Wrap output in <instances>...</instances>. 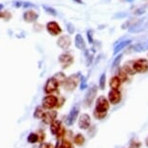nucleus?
<instances>
[{"label": "nucleus", "mask_w": 148, "mask_h": 148, "mask_svg": "<svg viewBox=\"0 0 148 148\" xmlns=\"http://www.w3.org/2000/svg\"><path fill=\"white\" fill-rule=\"evenodd\" d=\"M37 135H38V141L43 142V140L45 139V133L43 131H39L37 133Z\"/></svg>", "instance_id": "nucleus-38"}, {"label": "nucleus", "mask_w": 148, "mask_h": 148, "mask_svg": "<svg viewBox=\"0 0 148 148\" xmlns=\"http://www.w3.org/2000/svg\"><path fill=\"white\" fill-rule=\"evenodd\" d=\"M95 110L101 111H108L110 110V102H108V100L105 96H100L97 99Z\"/></svg>", "instance_id": "nucleus-11"}, {"label": "nucleus", "mask_w": 148, "mask_h": 148, "mask_svg": "<svg viewBox=\"0 0 148 148\" xmlns=\"http://www.w3.org/2000/svg\"><path fill=\"white\" fill-rule=\"evenodd\" d=\"M62 148H74V146L70 142V140H64L62 142Z\"/></svg>", "instance_id": "nucleus-37"}, {"label": "nucleus", "mask_w": 148, "mask_h": 148, "mask_svg": "<svg viewBox=\"0 0 148 148\" xmlns=\"http://www.w3.org/2000/svg\"><path fill=\"white\" fill-rule=\"evenodd\" d=\"M3 8H4V5L3 4H1L0 3V12H1L2 10H3Z\"/></svg>", "instance_id": "nucleus-45"}, {"label": "nucleus", "mask_w": 148, "mask_h": 148, "mask_svg": "<svg viewBox=\"0 0 148 148\" xmlns=\"http://www.w3.org/2000/svg\"><path fill=\"white\" fill-rule=\"evenodd\" d=\"M108 114V111H101V110H94L93 111V115L96 119H104Z\"/></svg>", "instance_id": "nucleus-25"}, {"label": "nucleus", "mask_w": 148, "mask_h": 148, "mask_svg": "<svg viewBox=\"0 0 148 148\" xmlns=\"http://www.w3.org/2000/svg\"><path fill=\"white\" fill-rule=\"evenodd\" d=\"M123 1H126V2H129V3H133L135 0H123Z\"/></svg>", "instance_id": "nucleus-46"}, {"label": "nucleus", "mask_w": 148, "mask_h": 148, "mask_svg": "<svg viewBox=\"0 0 148 148\" xmlns=\"http://www.w3.org/2000/svg\"><path fill=\"white\" fill-rule=\"evenodd\" d=\"M131 49H133L135 52H142V51H147L148 49V41L140 42V43L133 45V46L131 47Z\"/></svg>", "instance_id": "nucleus-18"}, {"label": "nucleus", "mask_w": 148, "mask_h": 148, "mask_svg": "<svg viewBox=\"0 0 148 148\" xmlns=\"http://www.w3.org/2000/svg\"><path fill=\"white\" fill-rule=\"evenodd\" d=\"M86 35H87V40L89 42V44H93L94 43V39H93V30L89 29L86 32Z\"/></svg>", "instance_id": "nucleus-33"}, {"label": "nucleus", "mask_w": 148, "mask_h": 148, "mask_svg": "<svg viewBox=\"0 0 148 148\" xmlns=\"http://www.w3.org/2000/svg\"><path fill=\"white\" fill-rule=\"evenodd\" d=\"M140 142L136 140V139H133L131 140V143H130V148H139L140 147Z\"/></svg>", "instance_id": "nucleus-36"}, {"label": "nucleus", "mask_w": 148, "mask_h": 148, "mask_svg": "<svg viewBox=\"0 0 148 148\" xmlns=\"http://www.w3.org/2000/svg\"><path fill=\"white\" fill-rule=\"evenodd\" d=\"M122 57H123V54H121V53H118V54L115 55V58L113 59L112 64H111V69L117 68V67L120 65V62H121V60H122Z\"/></svg>", "instance_id": "nucleus-24"}, {"label": "nucleus", "mask_w": 148, "mask_h": 148, "mask_svg": "<svg viewBox=\"0 0 148 148\" xmlns=\"http://www.w3.org/2000/svg\"><path fill=\"white\" fill-rule=\"evenodd\" d=\"M145 145H146V146L148 147V136L146 138H145Z\"/></svg>", "instance_id": "nucleus-47"}, {"label": "nucleus", "mask_w": 148, "mask_h": 148, "mask_svg": "<svg viewBox=\"0 0 148 148\" xmlns=\"http://www.w3.org/2000/svg\"><path fill=\"white\" fill-rule=\"evenodd\" d=\"M57 46L63 51H68L72 45L71 37L69 35H61L57 40Z\"/></svg>", "instance_id": "nucleus-9"}, {"label": "nucleus", "mask_w": 148, "mask_h": 148, "mask_svg": "<svg viewBox=\"0 0 148 148\" xmlns=\"http://www.w3.org/2000/svg\"><path fill=\"white\" fill-rule=\"evenodd\" d=\"M52 77H53V79L56 80V82L58 83V85H63V83H64V82H65V79H66L67 77H66V75L64 74L63 72H58Z\"/></svg>", "instance_id": "nucleus-21"}, {"label": "nucleus", "mask_w": 148, "mask_h": 148, "mask_svg": "<svg viewBox=\"0 0 148 148\" xmlns=\"http://www.w3.org/2000/svg\"><path fill=\"white\" fill-rule=\"evenodd\" d=\"M108 100L111 105H118L122 100V94L119 91V89H111L108 92Z\"/></svg>", "instance_id": "nucleus-7"}, {"label": "nucleus", "mask_w": 148, "mask_h": 148, "mask_svg": "<svg viewBox=\"0 0 148 148\" xmlns=\"http://www.w3.org/2000/svg\"><path fill=\"white\" fill-rule=\"evenodd\" d=\"M66 29H67V31H68V33L70 35L71 34H74L75 33V26H74V24L71 23V22H67L66 23Z\"/></svg>", "instance_id": "nucleus-31"}, {"label": "nucleus", "mask_w": 148, "mask_h": 148, "mask_svg": "<svg viewBox=\"0 0 148 148\" xmlns=\"http://www.w3.org/2000/svg\"><path fill=\"white\" fill-rule=\"evenodd\" d=\"M144 13H145V8L139 7V8H138V9L135 10V12H134V15H135V16H141V15H143Z\"/></svg>", "instance_id": "nucleus-35"}, {"label": "nucleus", "mask_w": 148, "mask_h": 148, "mask_svg": "<svg viewBox=\"0 0 148 148\" xmlns=\"http://www.w3.org/2000/svg\"><path fill=\"white\" fill-rule=\"evenodd\" d=\"M35 7V4L31 3V2H23L22 1V8H33Z\"/></svg>", "instance_id": "nucleus-40"}, {"label": "nucleus", "mask_w": 148, "mask_h": 148, "mask_svg": "<svg viewBox=\"0 0 148 148\" xmlns=\"http://www.w3.org/2000/svg\"><path fill=\"white\" fill-rule=\"evenodd\" d=\"M44 108L43 107H37L36 110H34V117L35 118H38V119H42L44 116Z\"/></svg>", "instance_id": "nucleus-27"}, {"label": "nucleus", "mask_w": 148, "mask_h": 148, "mask_svg": "<svg viewBox=\"0 0 148 148\" xmlns=\"http://www.w3.org/2000/svg\"><path fill=\"white\" fill-rule=\"evenodd\" d=\"M79 113V106H75V107H73L71 111H70L69 114L66 117V124L68 125V126H72V125L76 122V120L77 119Z\"/></svg>", "instance_id": "nucleus-10"}, {"label": "nucleus", "mask_w": 148, "mask_h": 148, "mask_svg": "<svg viewBox=\"0 0 148 148\" xmlns=\"http://www.w3.org/2000/svg\"><path fill=\"white\" fill-rule=\"evenodd\" d=\"M125 16H127V14H126V13H117V14H115V15H114L113 18L118 19V18H125Z\"/></svg>", "instance_id": "nucleus-39"}, {"label": "nucleus", "mask_w": 148, "mask_h": 148, "mask_svg": "<svg viewBox=\"0 0 148 148\" xmlns=\"http://www.w3.org/2000/svg\"><path fill=\"white\" fill-rule=\"evenodd\" d=\"M46 29L47 33L51 36H58L62 33V28L61 26L59 25V23L54 21H49L46 25Z\"/></svg>", "instance_id": "nucleus-5"}, {"label": "nucleus", "mask_w": 148, "mask_h": 148, "mask_svg": "<svg viewBox=\"0 0 148 148\" xmlns=\"http://www.w3.org/2000/svg\"><path fill=\"white\" fill-rule=\"evenodd\" d=\"M74 2H77V3H79V4H83V1L82 0H73Z\"/></svg>", "instance_id": "nucleus-44"}, {"label": "nucleus", "mask_w": 148, "mask_h": 148, "mask_svg": "<svg viewBox=\"0 0 148 148\" xmlns=\"http://www.w3.org/2000/svg\"><path fill=\"white\" fill-rule=\"evenodd\" d=\"M134 68H135L136 73H144L148 72V60L145 58H140V59L134 61Z\"/></svg>", "instance_id": "nucleus-6"}, {"label": "nucleus", "mask_w": 148, "mask_h": 148, "mask_svg": "<svg viewBox=\"0 0 148 148\" xmlns=\"http://www.w3.org/2000/svg\"><path fill=\"white\" fill-rule=\"evenodd\" d=\"M43 9L46 11L47 14H49V15L53 16H56L58 15L57 11L54 9V8H52L51 6H47V5H43Z\"/></svg>", "instance_id": "nucleus-28"}, {"label": "nucleus", "mask_w": 148, "mask_h": 148, "mask_svg": "<svg viewBox=\"0 0 148 148\" xmlns=\"http://www.w3.org/2000/svg\"><path fill=\"white\" fill-rule=\"evenodd\" d=\"M13 6L16 8H21L22 7V1H14L13 2Z\"/></svg>", "instance_id": "nucleus-42"}, {"label": "nucleus", "mask_w": 148, "mask_h": 148, "mask_svg": "<svg viewBox=\"0 0 148 148\" xmlns=\"http://www.w3.org/2000/svg\"><path fill=\"white\" fill-rule=\"evenodd\" d=\"M121 84H122L121 80H120L116 76L112 77L110 80V87L111 89H119Z\"/></svg>", "instance_id": "nucleus-20"}, {"label": "nucleus", "mask_w": 148, "mask_h": 148, "mask_svg": "<svg viewBox=\"0 0 148 148\" xmlns=\"http://www.w3.org/2000/svg\"><path fill=\"white\" fill-rule=\"evenodd\" d=\"M134 61L135 60L127 61V62H125V64L122 67V69L126 72V74L128 76H134V75L136 74L135 71V68H134Z\"/></svg>", "instance_id": "nucleus-16"}, {"label": "nucleus", "mask_w": 148, "mask_h": 148, "mask_svg": "<svg viewBox=\"0 0 148 148\" xmlns=\"http://www.w3.org/2000/svg\"><path fill=\"white\" fill-rule=\"evenodd\" d=\"M39 148H52V146H51V144L47 143V142H41Z\"/></svg>", "instance_id": "nucleus-41"}, {"label": "nucleus", "mask_w": 148, "mask_h": 148, "mask_svg": "<svg viewBox=\"0 0 148 148\" xmlns=\"http://www.w3.org/2000/svg\"><path fill=\"white\" fill-rule=\"evenodd\" d=\"M82 75L80 73H77V74L71 75L70 77H66L65 82L63 83V87L66 91L68 92H73L75 89L77 88V86L79 85L80 82V77Z\"/></svg>", "instance_id": "nucleus-1"}, {"label": "nucleus", "mask_w": 148, "mask_h": 148, "mask_svg": "<svg viewBox=\"0 0 148 148\" xmlns=\"http://www.w3.org/2000/svg\"><path fill=\"white\" fill-rule=\"evenodd\" d=\"M65 98L63 96H58L57 97V102H56V108H61L65 103Z\"/></svg>", "instance_id": "nucleus-34"}, {"label": "nucleus", "mask_w": 148, "mask_h": 148, "mask_svg": "<svg viewBox=\"0 0 148 148\" xmlns=\"http://www.w3.org/2000/svg\"><path fill=\"white\" fill-rule=\"evenodd\" d=\"M11 16H12V15L10 14V12H8V11H1L0 12V18L5 19V21H9V19L11 18Z\"/></svg>", "instance_id": "nucleus-30"}, {"label": "nucleus", "mask_w": 148, "mask_h": 148, "mask_svg": "<svg viewBox=\"0 0 148 148\" xmlns=\"http://www.w3.org/2000/svg\"><path fill=\"white\" fill-rule=\"evenodd\" d=\"M51 134L52 135H55L56 136V134H57V132H58V130L60 129V127L62 126L61 125V121H59V120H53L51 124Z\"/></svg>", "instance_id": "nucleus-19"}, {"label": "nucleus", "mask_w": 148, "mask_h": 148, "mask_svg": "<svg viewBox=\"0 0 148 148\" xmlns=\"http://www.w3.org/2000/svg\"><path fill=\"white\" fill-rule=\"evenodd\" d=\"M56 102L57 97L52 94H47V96L44 97L43 101H42V107L46 110H52V108H56Z\"/></svg>", "instance_id": "nucleus-3"}, {"label": "nucleus", "mask_w": 148, "mask_h": 148, "mask_svg": "<svg viewBox=\"0 0 148 148\" xmlns=\"http://www.w3.org/2000/svg\"><path fill=\"white\" fill-rule=\"evenodd\" d=\"M75 46L79 51H84V49H86L85 41L80 34H77L76 37H75Z\"/></svg>", "instance_id": "nucleus-17"}, {"label": "nucleus", "mask_w": 148, "mask_h": 148, "mask_svg": "<svg viewBox=\"0 0 148 148\" xmlns=\"http://www.w3.org/2000/svg\"><path fill=\"white\" fill-rule=\"evenodd\" d=\"M58 62L60 63L62 69H66L74 63V56L70 52H63L58 56Z\"/></svg>", "instance_id": "nucleus-4"}, {"label": "nucleus", "mask_w": 148, "mask_h": 148, "mask_svg": "<svg viewBox=\"0 0 148 148\" xmlns=\"http://www.w3.org/2000/svg\"><path fill=\"white\" fill-rule=\"evenodd\" d=\"M58 87H59V85H58V83L56 82V80H55L53 77H49V79L46 82V83H45L44 92L47 95L52 94L57 91Z\"/></svg>", "instance_id": "nucleus-8"}, {"label": "nucleus", "mask_w": 148, "mask_h": 148, "mask_svg": "<svg viewBox=\"0 0 148 148\" xmlns=\"http://www.w3.org/2000/svg\"><path fill=\"white\" fill-rule=\"evenodd\" d=\"M115 76L121 80V82H126L128 80V75L126 74V72H125L122 68H119L118 70H117Z\"/></svg>", "instance_id": "nucleus-22"}, {"label": "nucleus", "mask_w": 148, "mask_h": 148, "mask_svg": "<svg viewBox=\"0 0 148 148\" xmlns=\"http://www.w3.org/2000/svg\"><path fill=\"white\" fill-rule=\"evenodd\" d=\"M106 80H107V76H106V73H103L99 79V88L101 90H105L106 88Z\"/></svg>", "instance_id": "nucleus-26"}, {"label": "nucleus", "mask_w": 148, "mask_h": 148, "mask_svg": "<svg viewBox=\"0 0 148 148\" xmlns=\"http://www.w3.org/2000/svg\"><path fill=\"white\" fill-rule=\"evenodd\" d=\"M80 90H84V89L87 88V82H86V77L82 76L80 77Z\"/></svg>", "instance_id": "nucleus-32"}, {"label": "nucleus", "mask_w": 148, "mask_h": 148, "mask_svg": "<svg viewBox=\"0 0 148 148\" xmlns=\"http://www.w3.org/2000/svg\"><path fill=\"white\" fill-rule=\"evenodd\" d=\"M91 125V118L87 113H82L79 119V127L82 130H87Z\"/></svg>", "instance_id": "nucleus-13"}, {"label": "nucleus", "mask_w": 148, "mask_h": 148, "mask_svg": "<svg viewBox=\"0 0 148 148\" xmlns=\"http://www.w3.org/2000/svg\"><path fill=\"white\" fill-rule=\"evenodd\" d=\"M27 141L29 143H36L38 141V135L37 133H30L29 136H27Z\"/></svg>", "instance_id": "nucleus-29"}, {"label": "nucleus", "mask_w": 148, "mask_h": 148, "mask_svg": "<svg viewBox=\"0 0 148 148\" xmlns=\"http://www.w3.org/2000/svg\"><path fill=\"white\" fill-rule=\"evenodd\" d=\"M73 139H74L75 143L77 145H79V146H82V145H83V143L85 142L84 136H83V135H82V134H77V135H76L74 138H73Z\"/></svg>", "instance_id": "nucleus-23"}, {"label": "nucleus", "mask_w": 148, "mask_h": 148, "mask_svg": "<svg viewBox=\"0 0 148 148\" xmlns=\"http://www.w3.org/2000/svg\"><path fill=\"white\" fill-rule=\"evenodd\" d=\"M132 40L131 39H124L121 42H119L118 44L114 45V49H113V55H116L120 53V51H122L124 49H126L128 46H130L132 44Z\"/></svg>", "instance_id": "nucleus-14"}, {"label": "nucleus", "mask_w": 148, "mask_h": 148, "mask_svg": "<svg viewBox=\"0 0 148 148\" xmlns=\"http://www.w3.org/2000/svg\"><path fill=\"white\" fill-rule=\"evenodd\" d=\"M56 117H57L56 111L53 110H49L44 113V116L42 119H43V122L45 124H51L53 120L56 119Z\"/></svg>", "instance_id": "nucleus-15"}, {"label": "nucleus", "mask_w": 148, "mask_h": 148, "mask_svg": "<svg viewBox=\"0 0 148 148\" xmlns=\"http://www.w3.org/2000/svg\"><path fill=\"white\" fill-rule=\"evenodd\" d=\"M22 18H23L24 21L28 22V23H33V22H36L39 18V14L34 10H28L27 9L25 12L22 15Z\"/></svg>", "instance_id": "nucleus-12"}, {"label": "nucleus", "mask_w": 148, "mask_h": 148, "mask_svg": "<svg viewBox=\"0 0 148 148\" xmlns=\"http://www.w3.org/2000/svg\"><path fill=\"white\" fill-rule=\"evenodd\" d=\"M97 93H98L97 85L91 86V87L87 90V92H86V94L84 96V100H83V105H84L86 108L91 107V105L93 104L95 98L97 96Z\"/></svg>", "instance_id": "nucleus-2"}, {"label": "nucleus", "mask_w": 148, "mask_h": 148, "mask_svg": "<svg viewBox=\"0 0 148 148\" xmlns=\"http://www.w3.org/2000/svg\"><path fill=\"white\" fill-rule=\"evenodd\" d=\"M62 140L61 139H59V140L57 141V143H56V145H55V147L54 148H62Z\"/></svg>", "instance_id": "nucleus-43"}]
</instances>
